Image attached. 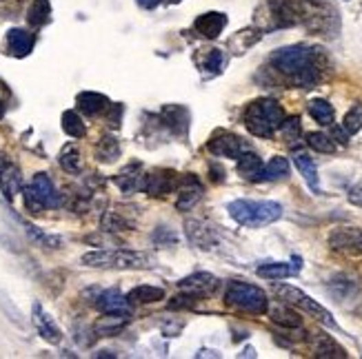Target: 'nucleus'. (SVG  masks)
<instances>
[{
  "label": "nucleus",
  "instance_id": "f257e3e1",
  "mask_svg": "<svg viewBox=\"0 0 362 359\" xmlns=\"http://www.w3.org/2000/svg\"><path fill=\"white\" fill-rule=\"evenodd\" d=\"M271 67L282 76H287L293 84L302 89H311L320 80V62L316 49H307L302 45L282 47L271 54Z\"/></svg>",
  "mask_w": 362,
  "mask_h": 359
},
{
  "label": "nucleus",
  "instance_id": "f03ea898",
  "mask_svg": "<svg viewBox=\"0 0 362 359\" xmlns=\"http://www.w3.org/2000/svg\"><path fill=\"white\" fill-rule=\"evenodd\" d=\"M285 118V109L271 98H258L244 109V127L256 138H271Z\"/></svg>",
  "mask_w": 362,
  "mask_h": 359
},
{
  "label": "nucleus",
  "instance_id": "7ed1b4c3",
  "mask_svg": "<svg viewBox=\"0 0 362 359\" xmlns=\"http://www.w3.org/2000/svg\"><path fill=\"white\" fill-rule=\"evenodd\" d=\"M229 216L238 222L242 227H249V229H260V227H267L278 222L282 218V207L278 202H271V200H233L231 205L227 207Z\"/></svg>",
  "mask_w": 362,
  "mask_h": 359
},
{
  "label": "nucleus",
  "instance_id": "20e7f679",
  "mask_svg": "<svg viewBox=\"0 0 362 359\" xmlns=\"http://www.w3.org/2000/svg\"><path fill=\"white\" fill-rule=\"evenodd\" d=\"M83 264L89 268H111V270H136L149 268V257L138 251L125 248H107V251H92L83 255Z\"/></svg>",
  "mask_w": 362,
  "mask_h": 359
},
{
  "label": "nucleus",
  "instance_id": "39448f33",
  "mask_svg": "<svg viewBox=\"0 0 362 359\" xmlns=\"http://www.w3.org/2000/svg\"><path fill=\"white\" fill-rule=\"evenodd\" d=\"M224 302L251 315H262L267 313L269 308V299L265 290L247 282H231L227 286V293H224Z\"/></svg>",
  "mask_w": 362,
  "mask_h": 359
},
{
  "label": "nucleus",
  "instance_id": "423d86ee",
  "mask_svg": "<svg viewBox=\"0 0 362 359\" xmlns=\"http://www.w3.org/2000/svg\"><path fill=\"white\" fill-rule=\"evenodd\" d=\"M273 293H276L282 302L293 306V308H300V310H305L307 315H311L314 319H318L320 324H325V326H336L334 322V317H331L329 310L318 304L316 299H311L307 293H302L300 288L296 286H289V284H276L273 286Z\"/></svg>",
  "mask_w": 362,
  "mask_h": 359
},
{
  "label": "nucleus",
  "instance_id": "0eeeda50",
  "mask_svg": "<svg viewBox=\"0 0 362 359\" xmlns=\"http://www.w3.org/2000/svg\"><path fill=\"white\" fill-rule=\"evenodd\" d=\"M329 248L345 255H362V229L336 227L329 233Z\"/></svg>",
  "mask_w": 362,
  "mask_h": 359
},
{
  "label": "nucleus",
  "instance_id": "6e6552de",
  "mask_svg": "<svg viewBox=\"0 0 362 359\" xmlns=\"http://www.w3.org/2000/svg\"><path fill=\"white\" fill-rule=\"evenodd\" d=\"M178 173L175 171H169V169H156L151 173H147L145 180H142V189L147 196H167L173 189H178Z\"/></svg>",
  "mask_w": 362,
  "mask_h": 359
},
{
  "label": "nucleus",
  "instance_id": "1a4fd4ad",
  "mask_svg": "<svg viewBox=\"0 0 362 359\" xmlns=\"http://www.w3.org/2000/svg\"><path fill=\"white\" fill-rule=\"evenodd\" d=\"M207 149L218 155V158H233L238 160L240 155L247 151V147H244V142L238 138L236 133H229V131H218L213 138L209 140Z\"/></svg>",
  "mask_w": 362,
  "mask_h": 359
},
{
  "label": "nucleus",
  "instance_id": "9d476101",
  "mask_svg": "<svg viewBox=\"0 0 362 359\" xmlns=\"http://www.w3.org/2000/svg\"><path fill=\"white\" fill-rule=\"evenodd\" d=\"M202 184L195 176H182L178 182V202H175V207L178 211H189L195 207V202L202 198Z\"/></svg>",
  "mask_w": 362,
  "mask_h": 359
},
{
  "label": "nucleus",
  "instance_id": "9b49d317",
  "mask_svg": "<svg viewBox=\"0 0 362 359\" xmlns=\"http://www.w3.org/2000/svg\"><path fill=\"white\" fill-rule=\"evenodd\" d=\"M269 9V14H271V29H276V27H291V25H296L300 21V16H298V7L291 3V0H269V3L265 5Z\"/></svg>",
  "mask_w": 362,
  "mask_h": 359
},
{
  "label": "nucleus",
  "instance_id": "f8f14e48",
  "mask_svg": "<svg viewBox=\"0 0 362 359\" xmlns=\"http://www.w3.org/2000/svg\"><path fill=\"white\" fill-rule=\"evenodd\" d=\"M34 326H36V331L41 333V337L45 339V342L49 344H61L63 342V331L58 328V324L54 322V317L45 313L43 306L41 304H34Z\"/></svg>",
  "mask_w": 362,
  "mask_h": 359
},
{
  "label": "nucleus",
  "instance_id": "ddd939ff",
  "mask_svg": "<svg viewBox=\"0 0 362 359\" xmlns=\"http://www.w3.org/2000/svg\"><path fill=\"white\" fill-rule=\"evenodd\" d=\"M224 27H227V16L220 14V12H207V14L195 18V23H193L195 32H198L202 38H207V40L218 38Z\"/></svg>",
  "mask_w": 362,
  "mask_h": 359
},
{
  "label": "nucleus",
  "instance_id": "4468645a",
  "mask_svg": "<svg viewBox=\"0 0 362 359\" xmlns=\"http://www.w3.org/2000/svg\"><path fill=\"white\" fill-rule=\"evenodd\" d=\"M160 120L167 124V129L175 135H184L189 131V111L180 104H167L160 111Z\"/></svg>",
  "mask_w": 362,
  "mask_h": 359
},
{
  "label": "nucleus",
  "instance_id": "2eb2a0df",
  "mask_svg": "<svg viewBox=\"0 0 362 359\" xmlns=\"http://www.w3.org/2000/svg\"><path fill=\"white\" fill-rule=\"evenodd\" d=\"M36 45L34 34H29L27 29H9L7 32V51L14 58H25L32 54Z\"/></svg>",
  "mask_w": 362,
  "mask_h": 359
},
{
  "label": "nucleus",
  "instance_id": "dca6fc26",
  "mask_svg": "<svg viewBox=\"0 0 362 359\" xmlns=\"http://www.w3.org/2000/svg\"><path fill=\"white\" fill-rule=\"evenodd\" d=\"M178 286L182 290H187V293H193V295H211L213 290L218 288V279L213 277L211 273H193L189 277H184L178 282Z\"/></svg>",
  "mask_w": 362,
  "mask_h": 359
},
{
  "label": "nucleus",
  "instance_id": "f3484780",
  "mask_svg": "<svg viewBox=\"0 0 362 359\" xmlns=\"http://www.w3.org/2000/svg\"><path fill=\"white\" fill-rule=\"evenodd\" d=\"M32 189L36 191V196L41 198L45 209H56L58 205H61V196H58L54 182L47 173H36L34 180H32Z\"/></svg>",
  "mask_w": 362,
  "mask_h": 359
},
{
  "label": "nucleus",
  "instance_id": "a211bd4d",
  "mask_svg": "<svg viewBox=\"0 0 362 359\" xmlns=\"http://www.w3.org/2000/svg\"><path fill=\"white\" fill-rule=\"evenodd\" d=\"M293 164H296L300 176L305 178V182L309 184V189L314 193H320V178H318V169H316L314 158L305 151H296L293 153Z\"/></svg>",
  "mask_w": 362,
  "mask_h": 359
},
{
  "label": "nucleus",
  "instance_id": "6ab92c4d",
  "mask_svg": "<svg viewBox=\"0 0 362 359\" xmlns=\"http://www.w3.org/2000/svg\"><path fill=\"white\" fill-rule=\"evenodd\" d=\"M76 104L85 115H98L109 109V98L103 93H96V91H83L76 95Z\"/></svg>",
  "mask_w": 362,
  "mask_h": 359
},
{
  "label": "nucleus",
  "instance_id": "aec40b11",
  "mask_svg": "<svg viewBox=\"0 0 362 359\" xmlns=\"http://www.w3.org/2000/svg\"><path fill=\"white\" fill-rule=\"evenodd\" d=\"M96 308H100L103 313H129L127 310V297L120 293L118 288H109V290H103L100 295L96 297Z\"/></svg>",
  "mask_w": 362,
  "mask_h": 359
},
{
  "label": "nucleus",
  "instance_id": "412c9836",
  "mask_svg": "<svg viewBox=\"0 0 362 359\" xmlns=\"http://www.w3.org/2000/svg\"><path fill=\"white\" fill-rule=\"evenodd\" d=\"M311 348H314V355L316 357H334V359H345L347 351L342 348L334 337L325 335V333H318L311 339Z\"/></svg>",
  "mask_w": 362,
  "mask_h": 359
},
{
  "label": "nucleus",
  "instance_id": "4be33fe9",
  "mask_svg": "<svg viewBox=\"0 0 362 359\" xmlns=\"http://www.w3.org/2000/svg\"><path fill=\"white\" fill-rule=\"evenodd\" d=\"M300 270V264H287V262H269V264L258 266V277L269 279V282H280V279H287L291 275H296Z\"/></svg>",
  "mask_w": 362,
  "mask_h": 359
},
{
  "label": "nucleus",
  "instance_id": "5701e85b",
  "mask_svg": "<svg viewBox=\"0 0 362 359\" xmlns=\"http://www.w3.org/2000/svg\"><path fill=\"white\" fill-rule=\"evenodd\" d=\"M129 322V313H105V317L98 319L96 324V333L100 337H111L118 335L123 328Z\"/></svg>",
  "mask_w": 362,
  "mask_h": 359
},
{
  "label": "nucleus",
  "instance_id": "b1692460",
  "mask_svg": "<svg viewBox=\"0 0 362 359\" xmlns=\"http://www.w3.org/2000/svg\"><path fill=\"white\" fill-rule=\"evenodd\" d=\"M267 313L271 317L273 324H278L282 328H300L302 326V317L293 310V306L289 304H278V306H271L267 308Z\"/></svg>",
  "mask_w": 362,
  "mask_h": 359
},
{
  "label": "nucleus",
  "instance_id": "393cba45",
  "mask_svg": "<svg viewBox=\"0 0 362 359\" xmlns=\"http://www.w3.org/2000/svg\"><path fill=\"white\" fill-rule=\"evenodd\" d=\"M262 160L258 158L256 153L251 151H244L240 158H238V173L244 180H251V182H260L262 178Z\"/></svg>",
  "mask_w": 362,
  "mask_h": 359
},
{
  "label": "nucleus",
  "instance_id": "a878e982",
  "mask_svg": "<svg viewBox=\"0 0 362 359\" xmlns=\"http://www.w3.org/2000/svg\"><path fill=\"white\" fill-rule=\"evenodd\" d=\"M160 299H164V288L160 286H136L127 295L129 304H156Z\"/></svg>",
  "mask_w": 362,
  "mask_h": 359
},
{
  "label": "nucleus",
  "instance_id": "bb28decb",
  "mask_svg": "<svg viewBox=\"0 0 362 359\" xmlns=\"http://www.w3.org/2000/svg\"><path fill=\"white\" fill-rule=\"evenodd\" d=\"M262 38V32L260 29H256V27H249V29H242V32H238L236 36L231 38L229 40V49L233 51V54H244L249 49V47H253L258 40Z\"/></svg>",
  "mask_w": 362,
  "mask_h": 359
},
{
  "label": "nucleus",
  "instance_id": "cd10ccee",
  "mask_svg": "<svg viewBox=\"0 0 362 359\" xmlns=\"http://www.w3.org/2000/svg\"><path fill=\"white\" fill-rule=\"evenodd\" d=\"M184 229H187V238H189L191 244H195L198 248H211L213 238H211V231L207 224H202V222H198V220H191L184 224Z\"/></svg>",
  "mask_w": 362,
  "mask_h": 359
},
{
  "label": "nucleus",
  "instance_id": "c85d7f7f",
  "mask_svg": "<svg viewBox=\"0 0 362 359\" xmlns=\"http://www.w3.org/2000/svg\"><path fill=\"white\" fill-rule=\"evenodd\" d=\"M142 180L145 176H140V164H129V167H125L118 176H116V184H118L125 193H131L138 187H142Z\"/></svg>",
  "mask_w": 362,
  "mask_h": 359
},
{
  "label": "nucleus",
  "instance_id": "c756f323",
  "mask_svg": "<svg viewBox=\"0 0 362 359\" xmlns=\"http://www.w3.org/2000/svg\"><path fill=\"white\" fill-rule=\"evenodd\" d=\"M120 155V142L114 135H105L100 142L96 144V160L103 164H111Z\"/></svg>",
  "mask_w": 362,
  "mask_h": 359
},
{
  "label": "nucleus",
  "instance_id": "7c9ffc66",
  "mask_svg": "<svg viewBox=\"0 0 362 359\" xmlns=\"http://www.w3.org/2000/svg\"><path fill=\"white\" fill-rule=\"evenodd\" d=\"M0 187H3V193H5V198L12 202L16 196H18V191H21L23 187V182H21V171H18L16 167H5L3 173H0Z\"/></svg>",
  "mask_w": 362,
  "mask_h": 359
},
{
  "label": "nucleus",
  "instance_id": "2f4dec72",
  "mask_svg": "<svg viewBox=\"0 0 362 359\" xmlns=\"http://www.w3.org/2000/svg\"><path fill=\"white\" fill-rule=\"evenodd\" d=\"M289 178V162L282 155L271 158L267 167H262V178L260 180H269V182H278V180H287Z\"/></svg>",
  "mask_w": 362,
  "mask_h": 359
},
{
  "label": "nucleus",
  "instance_id": "473e14b6",
  "mask_svg": "<svg viewBox=\"0 0 362 359\" xmlns=\"http://www.w3.org/2000/svg\"><path fill=\"white\" fill-rule=\"evenodd\" d=\"M58 160H61V167L67 173H81V169H83V158H81V151H78L76 144H65Z\"/></svg>",
  "mask_w": 362,
  "mask_h": 359
},
{
  "label": "nucleus",
  "instance_id": "72a5a7b5",
  "mask_svg": "<svg viewBox=\"0 0 362 359\" xmlns=\"http://www.w3.org/2000/svg\"><path fill=\"white\" fill-rule=\"evenodd\" d=\"M309 113L318 124H322V127L334 124V106H331L327 100H311L309 102Z\"/></svg>",
  "mask_w": 362,
  "mask_h": 359
},
{
  "label": "nucleus",
  "instance_id": "f704fd0d",
  "mask_svg": "<svg viewBox=\"0 0 362 359\" xmlns=\"http://www.w3.org/2000/svg\"><path fill=\"white\" fill-rule=\"evenodd\" d=\"M49 16H52V5L49 0H34L32 7H29V14H27V21L32 27H43Z\"/></svg>",
  "mask_w": 362,
  "mask_h": 359
},
{
  "label": "nucleus",
  "instance_id": "c9c22d12",
  "mask_svg": "<svg viewBox=\"0 0 362 359\" xmlns=\"http://www.w3.org/2000/svg\"><path fill=\"white\" fill-rule=\"evenodd\" d=\"M63 131L70 135V138H85V133H87V127H85V122L83 118L78 115L76 111H65L63 113Z\"/></svg>",
  "mask_w": 362,
  "mask_h": 359
},
{
  "label": "nucleus",
  "instance_id": "e433bc0d",
  "mask_svg": "<svg viewBox=\"0 0 362 359\" xmlns=\"http://www.w3.org/2000/svg\"><path fill=\"white\" fill-rule=\"evenodd\" d=\"M307 144L318 153H334L336 151V142L331 140V135L322 133V131L307 133Z\"/></svg>",
  "mask_w": 362,
  "mask_h": 359
},
{
  "label": "nucleus",
  "instance_id": "4c0bfd02",
  "mask_svg": "<svg viewBox=\"0 0 362 359\" xmlns=\"http://www.w3.org/2000/svg\"><path fill=\"white\" fill-rule=\"evenodd\" d=\"M342 127H345V131L349 135H356L360 129H362V102L354 104L351 109L347 111L345 120H342Z\"/></svg>",
  "mask_w": 362,
  "mask_h": 359
},
{
  "label": "nucleus",
  "instance_id": "58836bf2",
  "mask_svg": "<svg viewBox=\"0 0 362 359\" xmlns=\"http://www.w3.org/2000/svg\"><path fill=\"white\" fill-rule=\"evenodd\" d=\"M224 69V56L220 49H211L204 56V62H202V71H207L209 76H218Z\"/></svg>",
  "mask_w": 362,
  "mask_h": 359
},
{
  "label": "nucleus",
  "instance_id": "ea45409f",
  "mask_svg": "<svg viewBox=\"0 0 362 359\" xmlns=\"http://www.w3.org/2000/svg\"><path fill=\"white\" fill-rule=\"evenodd\" d=\"M25 207H27L29 213H34V216H38V213L45 211V205L41 202V198L36 196V191L32 189V184L25 187Z\"/></svg>",
  "mask_w": 362,
  "mask_h": 359
},
{
  "label": "nucleus",
  "instance_id": "a19ab883",
  "mask_svg": "<svg viewBox=\"0 0 362 359\" xmlns=\"http://www.w3.org/2000/svg\"><path fill=\"white\" fill-rule=\"evenodd\" d=\"M282 133H285V138L287 140H296L298 135H300V120L298 118H285V122H282Z\"/></svg>",
  "mask_w": 362,
  "mask_h": 359
},
{
  "label": "nucleus",
  "instance_id": "79ce46f5",
  "mask_svg": "<svg viewBox=\"0 0 362 359\" xmlns=\"http://www.w3.org/2000/svg\"><path fill=\"white\" fill-rule=\"evenodd\" d=\"M103 229L105 231H125L127 224H125V220L120 216H116V213H109V216L105 218L103 222Z\"/></svg>",
  "mask_w": 362,
  "mask_h": 359
},
{
  "label": "nucleus",
  "instance_id": "37998d69",
  "mask_svg": "<svg viewBox=\"0 0 362 359\" xmlns=\"http://www.w3.org/2000/svg\"><path fill=\"white\" fill-rule=\"evenodd\" d=\"M0 306L7 308V313H9V319H14V322L18 326H23V319H21V313H18V308L14 304H9V297L0 293Z\"/></svg>",
  "mask_w": 362,
  "mask_h": 359
},
{
  "label": "nucleus",
  "instance_id": "c03bdc74",
  "mask_svg": "<svg viewBox=\"0 0 362 359\" xmlns=\"http://www.w3.org/2000/svg\"><path fill=\"white\" fill-rule=\"evenodd\" d=\"M195 297H198V295H193V293L178 295V297H173L171 302H169V308H187V306H193Z\"/></svg>",
  "mask_w": 362,
  "mask_h": 359
},
{
  "label": "nucleus",
  "instance_id": "a18cd8bd",
  "mask_svg": "<svg viewBox=\"0 0 362 359\" xmlns=\"http://www.w3.org/2000/svg\"><path fill=\"white\" fill-rule=\"evenodd\" d=\"M349 202H351V205H356V207H362V180L356 184V187H351Z\"/></svg>",
  "mask_w": 362,
  "mask_h": 359
},
{
  "label": "nucleus",
  "instance_id": "49530a36",
  "mask_svg": "<svg viewBox=\"0 0 362 359\" xmlns=\"http://www.w3.org/2000/svg\"><path fill=\"white\" fill-rule=\"evenodd\" d=\"M158 3H160V0H138V5L145 7V9H156V7H158Z\"/></svg>",
  "mask_w": 362,
  "mask_h": 359
},
{
  "label": "nucleus",
  "instance_id": "de8ad7c7",
  "mask_svg": "<svg viewBox=\"0 0 362 359\" xmlns=\"http://www.w3.org/2000/svg\"><path fill=\"white\" fill-rule=\"evenodd\" d=\"M5 115V106H3V102H0V118Z\"/></svg>",
  "mask_w": 362,
  "mask_h": 359
},
{
  "label": "nucleus",
  "instance_id": "09e8293b",
  "mask_svg": "<svg viewBox=\"0 0 362 359\" xmlns=\"http://www.w3.org/2000/svg\"><path fill=\"white\" fill-rule=\"evenodd\" d=\"M169 3H171V5H178V3H182V0H169Z\"/></svg>",
  "mask_w": 362,
  "mask_h": 359
}]
</instances>
